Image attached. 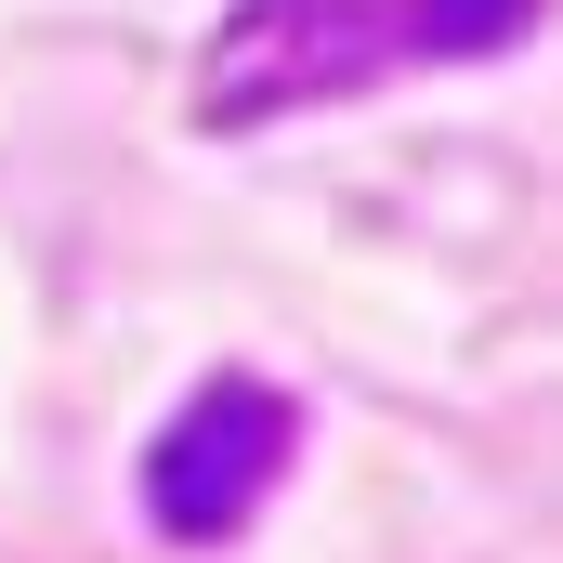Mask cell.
Masks as SVG:
<instances>
[{"label":"cell","mask_w":563,"mask_h":563,"mask_svg":"<svg viewBox=\"0 0 563 563\" xmlns=\"http://www.w3.org/2000/svg\"><path fill=\"white\" fill-rule=\"evenodd\" d=\"M288 472V394L263 380H210L184 420L157 432V459H144V511L170 525V538H236L250 525V498Z\"/></svg>","instance_id":"1"}]
</instances>
